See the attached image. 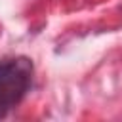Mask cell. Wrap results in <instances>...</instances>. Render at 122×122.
Here are the masks:
<instances>
[{
    "label": "cell",
    "instance_id": "6da1fadb",
    "mask_svg": "<svg viewBox=\"0 0 122 122\" xmlns=\"http://www.w3.org/2000/svg\"><path fill=\"white\" fill-rule=\"evenodd\" d=\"M34 65L29 57L15 55L0 61V118H6L29 93Z\"/></svg>",
    "mask_w": 122,
    "mask_h": 122
}]
</instances>
